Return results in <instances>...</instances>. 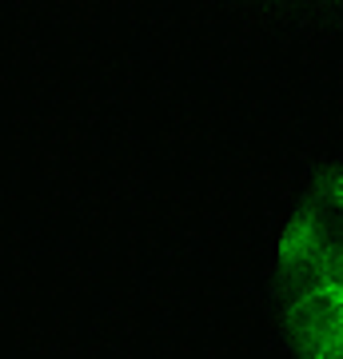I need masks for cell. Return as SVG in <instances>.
<instances>
[{
  "label": "cell",
  "instance_id": "6da1fadb",
  "mask_svg": "<svg viewBox=\"0 0 343 359\" xmlns=\"http://www.w3.org/2000/svg\"><path fill=\"white\" fill-rule=\"evenodd\" d=\"M295 359H343V164L316 180L280 236Z\"/></svg>",
  "mask_w": 343,
  "mask_h": 359
}]
</instances>
